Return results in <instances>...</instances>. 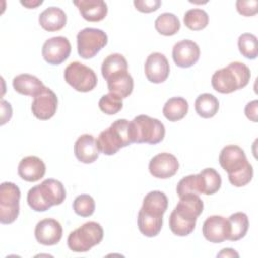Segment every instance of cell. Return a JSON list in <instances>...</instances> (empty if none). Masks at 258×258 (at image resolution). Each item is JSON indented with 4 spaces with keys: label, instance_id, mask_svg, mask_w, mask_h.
<instances>
[{
    "label": "cell",
    "instance_id": "5bb4252c",
    "mask_svg": "<svg viewBox=\"0 0 258 258\" xmlns=\"http://www.w3.org/2000/svg\"><path fill=\"white\" fill-rule=\"evenodd\" d=\"M203 235L212 243H222L229 239L230 224L223 216H210L203 224Z\"/></svg>",
    "mask_w": 258,
    "mask_h": 258
},
{
    "label": "cell",
    "instance_id": "5b68a950",
    "mask_svg": "<svg viewBox=\"0 0 258 258\" xmlns=\"http://www.w3.org/2000/svg\"><path fill=\"white\" fill-rule=\"evenodd\" d=\"M96 141L100 152L105 155H114L119 149L132 143L129 134V121L126 119L114 121L109 128L99 134Z\"/></svg>",
    "mask_w": 258,
    "mask_h": 258
},
{
    "label": "cell",
    "instance_id": "836d02e7",
    "mask_svg": "<svg viewBox=\"0 0 258 258\" xmlns=\"http://www.w3.org/2000/svg\"><path fill=\"white\" fill-rule=\"evenodd\" d=\"M99 108L107 115H115L123 108V102L118 96L109 93L101 97L99 100Z\"/></svg>",
    "mask_w": 258,
    "mask_h": 258
},
{
    "label": "cell",
    "instance_id": "277c9868",
    "mask_svg": "<svg viewBox=\"0 0 258 258\" xmlns=\"http://www.w3.org/2000/svg\"><path fill=\"white\" fill-rule=\"evenodd\" d=\"M250 69L243 62L233 61L212 76L214 90L221 94H230L246 87L250 81Z\"/></svg>",
    "mask_w": 258,
    "mask_h": 258
},
{
    "label": "cell",
    "instance_id": "74e56055",
    "mask_svg": "<svg viewBox=\"0 0 258 258\" xmlns=\"http://www.w3.org/2000/svg\"><path fill=\"white\" fill-rule=\"evenodd\" d=\"M135 8L143 13H150L156 11L160 5V0H134L133 2Z\"/></svg>",
    "mask_w": 258,
    "mask_h": 258
},
{
    "label": "cell",
    "instance_id": "e0dca14e",
    "mask_svg": "<svg viewBox=\"0 0 258 258\" xmlns=\"http://www.w3.org/2000/svg\"><path fill=\"white\" fill-rule=\"evenodd\" d=\"M199 45L189 39H183L176 42L172 48V58L179 68H190L200 58Z\"/></svg>",
    "mask_w": 258,
    "mask_h": 258
},
{
    "label": "cell",
    "instance_id": "1f68e13d",
    "mask_svg": "<svg viewBox=\"0 0 258 258\" xmlns=\"http://www.w3.org/2000/svg\"><path fill=\"white\" fill-rule=\"evenodd\" d=\"M183 22L190 30H202L209 23L208 13L200 8L189 9L184 13Z\"/></svg>",
    "mask_w": 258,
    "mask_h": 258
},
{
    "label": "cell",
    "instance_id": "d4e9b609",
    "mask_svg": "<svg viewBox=\"0 0 258 258\" xmlns=\"http://www.w3.org/2000/svg\"><path fill=\"white\" fill-rule=\"evenodd\" d=\"M162 216L150 214L142 209L138 212L137 225L140 233L146 237H155L162 228Z\"/></svg>",
    "mask_w": 258,
    "mask_h": 258
},
{
    "label": "cell",
    "instance_id": "7c38bea8",
    "mask_svg": "<svg viewBox=\"0 0 258 258\" xmlns=\"http://www.w3.org/2000/svg\"><path fill=\"white\" fill-rule=\"evenodd\" d=\"M57 109V97L55 93L45 87L36 95L31 104L33 116L39 120H48L54 116Z\"/></svg>",
    "mask_w": 258,
    "mask_h": 258
},
{
    "label": "cell",
    "instance_id": "6da1fadb",
    "mask_svg": "<svg viewBox=\"0 0 258 258\" xmlns=\"http://www.w3.org/2000/svg\"><path fill=\"white\" fill-rule=\"evenodd\" d=\"M203 210L204 203L199 195L189 194L180 197L169 216L170 231L180 237L189 235L195 230L197 219Z\"/></svg>",
    "mask_w": 258,
    "mask_h": 258
},
{
    "label": "cell",
    "instance_id": "2e32d148",
    "mask_svg": "<svg viewBox=\"0 0 258 258\" xmlns=\"http://www.w3.org/2000/svg\"><path fill=\"white\" fill-rule=\"evenodd\" d=\"M34 236L39 244L45 246L56 245L62 237V227L55 219H43L36 224Z\"/></svg>",
    "mask_w": 258,
    "mask_h": 258
},
{
    "label": "cell",
    "instance_id": "4fadbf2b",
    "mask_svg": "<svg viewBox=\"0 0 258 258\" xmlns=\"http://www.w3.org/2000/svg\"><path fill=\"white\" fill-rule=\"evenodd\" d=\"M179 168L177 158L168 152H161L153 156L148 165L150 174L153 177L166 179L173 176Z\"/></svg>",
    "mask_w": 258,
    "mask_h": 258
},
{
    "label": "cell",
    "instance_id": "60d3db41",
    "mask_svg": "<svg viewBox=\"0 0 258 258\" xmlns=\"http://www.w3.org/2000/svg\"><path fill=\"white\" fill-rule=\"evenodd\" d=\"M217 256L218 257H239V254L236 251H234V249L225 248Z\"/></svg>",
    "mask_w": 258,
    "mask_h": 258
},
{
    "label": "cell",
    "instance_id": "44dd1931",
    "mask_svg": "<svg viewBox=\"0 0 258 258\" xmlns=\"http://www.w3.org/2000/svg\"><path fill=\"white\" fill-rule=\"evenodd\" d=\"M84 19L91 22L103 20L108 13V6L103 0H79L74 1Z\"/></svg>",
    "mask_w": 258,
    "mask_h": 258
},
{
    "label": "cell",
    "instance_id": "ffe728a7",
    "mask_svg": "<svg viewBox=\"0 0 258 258\" xmlns=\"http://www.w3.org/2000/svg\"><path fill=\"white\" fill-rule=\"evenodd\" d=\"M221 185V175L214 168H205L199 174H196V186L199 195H214L220 189Z\"/></svg>",
    "mask_w": 258,
    "mask_h": 258
},
{
    "label": "cell",
    "instance_id": "30bf717a",
    "mask_svg": "<svg viewBox=\"0 0 258 258\" xmlns=\"http://www.w3.org/2000/svg\"><path fill=\"white\" fill-rule=\"evenodd\" d=\"M20 189L10 181L0 185V222L2 224L13 223L19 215Z\"/></svg>",
    "mask_w": 258,
    "mask_h": 258
},
{
    "label": "cell",
    "instance_id": "d6986e66",
    "mask_svg": "<svg viewBox=\"0 0 258 258\" xmlns=\"http://www.w3.org/2000/svg\"><path fill=\"white\" fill-rule=\"evenodd\" d=\"M45 169V164L39 157L25 156L18 164V175L25 181L35 182L44 176Z\"/></svg>",
    "mask_w": 258,
    "mask_h": 258
},
{
    "label": "cell",
    "instance_id": "cb8c5ba5",
    "mask_svg": "<svg viewBox=\"0 0 258 258\" xmlns=\"http://www.w3.org/2000/svg\"><path fill=\"white\" fill-rule=\"evenodd\" d=\"M12 86L17 93L32 97L38 95L45 88L43 83L37 77L29 74H20L14 77Z\"/></svg>",
    "mask_w": 258,
    "mask_h": 258
},
{
    "label": "cell",
    "instance_id": "e575fe53",
    "mask_svg": "<svg viewBox=\"0 0 258 258\" xmlns=\"http://www.w3.org/2000/svg\"><path fill=\"white\" fill-rule=\"evenodd\" d=\"M73 209L81 217H90L95 212V201L90 195H80L75 199Z\"/></svg>",
    "mask_w": 258,
    "mask_h": 258
},
{
    "label": "cell",
    "instance_id": "f35d334b",
    "mask_svg": "<svg viewBox=\"0 0 258 258\" xmlns=\"http://www.w3.org/2000/svg\"><path fill=\"white\" fill-rule=\"evenodd\" d=\"M257 108H258V101L257 100L249 102L246 105V107H245V115H246V117L249 120L253 121V122H257L258 121Z\"/></svg>",
    "mask_w": 258,
    "mask_h": 258
},
{
    "label": "cell",
    "instance_id": "8d00e7d4",
    "mask_svg": "<svg viewBox=\"0 0 258 258\" xmlns=\"http://www.w3.org/2000/svg\"><path fill=\"white\" fill-rule=\"evenodd\" d=\"M237 11L244 16H253L258 12V1L257 0H238L236 2Z\"/></svg>",
    "mask_w": 258,
    "mask_h": 258
},
{
    "label": "cell",
    "instance_id": "d6a6232c",
    "mask_svg": "<svg viewBox=\"0 0 258 258\" xmlns=\"http://www.w3.org/2000/svg\"><path fill=\"white\" fill-rule=\"evenodd\" d=\"M238 47L243 56L248 59H255L258 54L257 37L252 33H243L238 38Z\"/></svg>",
    "mask_w": 258,
    "mask_h": 258
},
{
    "label": "cell",
    "instance_id": "3957f363",
    "mask_svg": "<svg viewBox=\"0 0 258 258\" xmlns=\"http://www.w3.org/2000/svg\"><path fill=\"white\" fill-rule=\"evenodd\" d=\"M66 195L64 186L59 180L47 178L28 190L27 204L35 212H44L52 206L62 204Z\"/></svg>",
    "mask_w": 258,
    "mask_h": 258
},
{
    "label": "cell",
    "instance_id": "9c48e42d",
    "mask_svg": "<svg viewBox=\"0 0 258 258\" xmlns=\"http://www.w3.org/2000/svg\"><path fill=\"white\" fill-rule=\"evenodd\" d=\"M108 43L106 32L99 28L86 27L77 35L78 53L82 58L94 57Z\"/></svg>",
    "mask_w": 258,
    "mask_h": 258
},
{
    "label": "cell",
    "instance_id": "ba28073f",
    "mask_svg": "<svg viewBox=\"0 0 258 258\" xmlns=\"http://www.w3.org/2000/svg\"><path fill=\"white\" fill-rule=\"evenodd\" d=\"M64 81L76 91L87 93L95 89L98 83L95 72L80 61L71 62L63 73Z\"/></svg>",
    "mask_w": 258,
    "mask_h": 258
},
{
    "label": "cell",
    "instance_id": "f546056e",
    "mask_svg": "<svg viewBox=\"0 0 258 258\" xmlns=\"http://www.w3.org/2000/svg\"><path fill=\"white\" fill-rule=\"evenodd\" d=\"M154 26L157 32L165 36H171L180 29V22L177 16L173 13L164 12L157 16L154 21Z\"/></svg>",
    "mask_w": 258,
    "mask_h": 258
},
{
    "label": "cell",
    "instance_id": "4dcf8cb0",
    "mask_svg": "<svg viewBox=\"0 0 258 258\" xmlns=\"http://www.w3.org/2000/svg\"><path fill=\"white\" fill-rule=\"evenodd\" d=\"M121 71H128V62L124 55L120 53L109 54L102 62L101 72L105 80L113 74Z\"/></svg>",
    "mask_w": 258,
    "mask_h": 258
},
{
    "label": "cell",
    "instance_id": "484cf974",
    "mask_svg": "<svg viewBox=\"0 0 258 258\" xmlns=\"http://www.w3.org/2000/svg\"><path fill=\"white\" fill-rule=\"evenodd\" d=\"M168 206V200L164 192L160 190L149 191L143 199L141 209L150 214L163 216Z\"/></svg>",
    "mask_w": 258,
    "mask_h": 258
},
{
    "label": "cell",
    "instance_id": "ac0fdd59",
    "mask_svg": "<svg viewBox=\"0 0 258 258\" xmlns=\"http://www.w3.org/2000/svg\"><path fill=\"white\" fill-rule=\"evenodd\" d=\"M74 152L79 161L88 164L97 160L100 151L95 137L91 134H83L76 140Z\"/></svg>",
    "mask_w": 258,
    "mask_h": 258
},
{
    "label": "cell",
    "instance_id": "9a60e30c",
    "mask_svg": "<svg viewBox=\"0 0 258 258\" xmlns=\"http://www.w3.org/2000/svg\"><path fill=\"white\" fill-rule=\"evenodd\" d=\"M169 63L164 54L160 52L150 53L144 64V73L147 80L154 84L163 83L169 75Z\"/></svg>",
    "mask_w": 258,
    "mask_h": 258
},
{
    "label": "cell",
    "instance_id": "83f0119b",
    "mask_svg": "<svg viewBox=\"0 0 258 258\" xmlns=\"http://www.w3.org/2000/svg\"><path fill=\"white\" fill-rule=\"evenodd\" d=\"M195 109L197 114L205 119L214 117L219 110L218 99L209 93H204L198 96L195 102Z\"/></svg>",
    "mask_w": 258,
    "mask_h": 258
},
{
    "label": "cell",
    "instance_id": "603a6c76",
    "mask_svg": "<svg viewBox=\"0 0 258 258\" xmlns=\"http://www.w3.org/2000/svg\"><path fill=\"white\" fill-rule=\"evenodd\" d=\"M38 22L46 31H57L64 27L67 23V14L61 8L51 6L44 9L39 14Z\"/></svg>",
    "mask_w": 258,
    "mask_h": 258
},
{
    "label": "cell",
    "instance_id": "b9f144b4",
    "mask_svg": "<svg viewBox=\"0 0 258 258\" xmlns=\"http://www.w3.org/2000/svg\"><path fill=\"white\" fill-rule=\"evenodd\" d=\"M20 3L27 8H35L42 4V0H27V1H20Z\"/></svg>",
    "mask_w": 258,
    "mask_h": 258
},
{
    "label": "cell",
    "instance_id": "7a4b0ae2",
    "mask_svg": "<svg viewBox=\"0 0 258 258\" xmlns=\"http://www.w3.org/2000/svg\"><path fill=\"white\" fill-rule=\"evenodd\" d=\"M219 162L222 168L227 171L232 185L242 187L252 180L253 167L240 146L233 144L225 146L220 152Z\"/></svg>",
    "mask_w": 258,
    "mask_h": 258
},
{
    "label": "cell",
    "instance_id": "4316f807",
    "mask_svg": "<svg viewBox=\"0 0 258 258\" xmlns=\"http://www.w3.org/2000/svg\"><path fill=\"white\" fill-rule=\"evenodd\" d=\"M188 112V103L182 97H173L166 101L163 106V116L170 122L181 120Z\"/></svg>",
    "mask_w": 258,
    "mask_h": 258
},
{
    "label": "cell",
    "instance_id": "ab89813d",
    "mask_svg": "<svg viewBox=\"0 0 258 258\" xmlns=\"http://www.w3.org/2000/svg\"><path fill=\"white\" fill-rule=\"evenodd\" d=\"M9 103L4 101V100H1V110H2V114H1V125H4L7 121L10 120L11 116H12V113H7L6 109L8 107Z\"/></svg>",
    "mask_w": 258,
    "mask_h": 258
},
{
    "label": "cell",
    "instance_id": "52a82bcc",
    "mask_svg": "<svg viewBox=\"0 0 258 258\" xmlns=\"http://www.w3.org/2000/svg\"><path fill=\"white\" fill-rule=\"evenodd\" d=\"M104 237L102 226L94 221L87 222L71 232L68 237V246L73 252H88L101 243Z\"/></svg>",
    "mask_w": 258,
    "mask_h": 258
},
{
    "label": "cell",
    "instance_id": "f1b7e54d",
    "mask_svg": "<svg viewBox=\"0 0 258 258\" xmlns=\"http://www.w3.org/2000/svg\"><path fill=\"white\" fill-rule=\"evenodd\" d=\"M230 224V241H238L245 237L249 229V220L245 213L237 212L228 218Z\"/></svg>",
    "mask_w": 258,
    "mask_h": 258
},
{
    "label": "cell",
    "instance_id": "7402d4cb",
    "mask_svg": "<svg viewBox=\"0 0 258 258\" xmlns=\"http://www.w3.org/2000/svg\"><path fill=\"white\" fill-rule=\"evenodd\" d=\"M106 81L109 92L121 99L127 98L133 91L134 82L128 71L117 72L110 76Z\"/></svg>",
    "mask_w": 258,
    "mask_h": 258
},
{
    "label": "cell",
    "instance_id": "8992f818",
    "mask_svg": "<svg viewBox=\"0 0 258 258\" xmlns=\"http://www.w3.org/2000/svg\"><path fill=\"white\" fill-rule=\"evenodd\" d=\"M129 134L132 143L157 144L163 140L165 128L158 119L138 115L129 122Z\"/></svg>",
    "mask_w": 258,
    "mask_h": 258
},
{
    "label": "cell",
    "instance_id": "d590c367",
    "mask_svg": "<svg viewBox=\"0 0 258 258\" xmlns=\"http://www.w3.org/2000/svg\"><path fill=\"white\" fill-rule=\"evenodd\" d=\"M176 194L180 198L185 195H199L196 186V174H189L181 178L176 185Z\"/></svg>",
    "mask_w": 258,
    "mask_h": 258
},
{
    "label": "cell",
    "instance_id": "8fae6325",
    "mask_svg": "<svg viewBox=\"0 0 258 258\" xmlns=\"http://www.w3.org/2000/svg\"><path fill=\"white\" fill-rule=\"evenodd\" d=\"M71 50L72 46L67 37L54 36L45 40L42 45L41 53L47 63L57 66L70 56Z\"/></svg>",
    "mask_w": 258,
    "mask_h": 258
}]
</instances>
